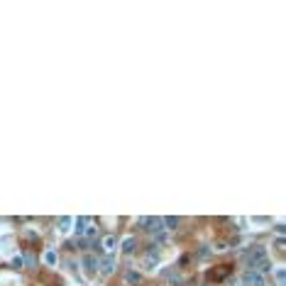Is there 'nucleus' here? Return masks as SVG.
Returning <instances> with one entry per match:
<instances>
[{
  "label": "nucleus",
  "instance_id": "nucleus-5",
  "mask_svg": "<svg viewBox=\"0 0 286 286\" xmlns=\"http://www.w3.org/2000/svg\"><path fill=\"white\" fill-rule=\"evenodd\" d=\"M125 279H127V281H130V284H137V281H139V279H142V274H139V271H132V269H130V271H127V274H125Z\"/></svg>",
  "mask_w": 286,
  "mask_h": 286
},
{
  "label": "nucleus",
  "instance_id": "nucleus-1",
  "mask_svg": "<svg viewBox=\"0 0 286 286\" xmlns=\"http://www.w3.org/2000/svg\"><path fill=\"white\" fill-rule=\"evenodd\" d=\"M242 286H264V279H262V274H259V271L247 269V271H245V276H242Z\"/></svg>",
  "mask_w": 286,
  "mask_h": 286
},
{
  "label": "nucleus",
  "instance_id": "nucleus-7",
  "mask_svg": "<svg viewBox=\"0 0 286 286\" xmlns=\"http://www.w3.org/2000/svg\"><path fill=\"white\" fill-rule=\"evenodd\" d=\"M134 247H137V242H134V237H127V240L122 242V249H125V252H132Z\"/></svg>",
  "mask_w": 286,
  "mask_h": 286
},
{
  "label": "nucleus",
  "instance_id": "nucleus-4",
  "mask_svg": "<svg viewBox=\"0 0 286 286\" xmlns=\"http://www.w3.org/2000/svg\"><path fill=\"white\" fill-rule=\"evenodd\" d=\"M115 245H117V240H115V235H108V237L103 240V247H105V252H108V254H113Z\"/></svg>",
  "mask_w": 286,
  "mask_h": 286
},
{
  "label": "nucleus",
  "instance_id": "nucleus-2",
  "mask_svg": "<svg viewBox=\"0 0 286 286\" xmlns=\"http://www.w3.org/2000/svg\"><path fill=\"white\" fill-rule=\"evenodd\" d=\"M115 267H117L115 257H103V259H98V269H100L103 274H113Z\"/></svg>",
  "mask_w": 286,
  "mask_h": 286
},
{
  "label": "nucleus",
  "instance_id": "nucleus-6",
  "mask_svg": "<svg viewBox=\"0 0 286 286\" xmlns=\"http://www.w3.org/2000/svg\"><path fill=\"white\" fill-rule=\"evenodd\" d=\"M86 225H88V218H78V220H76V232H78V235H83V232H86Z\"/></svg>",
  "mask_w": 286,
  "mask_h": 286
},
{
  "label": "nucleus",
  "instance_id": "nucleus-8",
  "mask_svg": "<svg viewBox=\"0 0 286 286\" xmlns=\"http://www.w3.org/2000/svg\"><path fill=\"white\" fill-rule=\"evenodd\" d=\"M59 228H61V232H69V228H71V218H61V220H59Z\"/></svg>",
  "mask_w": 286,
  "mask_h": 286
},
{
  "label": "nucleus",
  "instance_id": "nucleus-3",
  "mask_svg": "<svg viewBox=\"0 0 286 286\" xmlns=\"http://www.w3.org/2000/svg\"><path fill=\"white\" fill-rule=\"evenodd\" d=\"M83 267L88 269V271H95V269H98V257H93V254H86V257H83Z\"/></svg>",
  "mask_w": 286,
  "mask_h": 286
},
{
  "label": "nucleus",
  "instance_id": "nucleus-9",
  "mask_svg": "<svg viewBox=\"0 0 286 286\" xmlns=\"http://www.w3.org/2000/svg\"><path fill=\"white\" fill-rule=\"evenodd\" d=\"M276 279H279V284H284V269H276Z\"/></svg>",
  "mask_w": 286,
  "mask_h": 286
}]
</instances>
